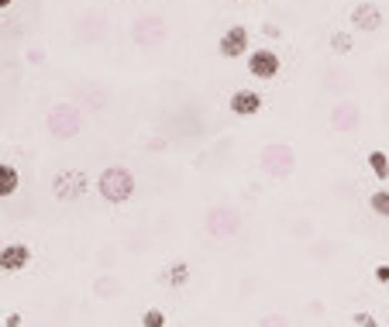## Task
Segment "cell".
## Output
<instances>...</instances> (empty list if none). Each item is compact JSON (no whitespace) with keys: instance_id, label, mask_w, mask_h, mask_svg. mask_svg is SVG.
Returning <instances> with one entry per match:
<instances>
[{"instance_id":"cell-1","label":"cell","mask_w":389,"mask_h":327,"mask_svg":"<svg viewBox=\"0 0 389 327\" xmlns=\"http://www.w3.org/2000/svg\"><path fill=\"white\" fill-rule=\"evenodd\" d=\"M97 190L107 203H128L131 193H135V176H131V169H124V166H111V169L100 173Z\"/></svg>"},{"instance_id":"cell-2","label":"cell","mask_w":389,"mask_h":327,"mask_svg":"<svg viewBox=\"0 0 389 327\" xmlns=\"http://www.w3.org/2000/svg\"><path fill=\"white\" fill-rule=\"evenodd\" d=\"M45 128H49V135L59 138V141H66V138H76L79 128H83V114H79L76 104H56L49 117H45Z\"/></svg>"},{"instance_id":"cell-3","label":"cell","mask_w":389,"mask_h":327,"mask_svg":"<svg viewBox=\"0 0 389 327\" xmlns=\"http://www.w3.org/2000/svg\"><path fill=\"white\" fill-rule=\"evenodd\" d=\"M258 166L266 169V173L273 176V179H286V176H293V169H296V152H293L290 145H266L262 152H258Z\"/></svg>"},{"instance_id":"cell-4","label":"cell","mask_w":389,"mask_h":327,"mask_svg":"<svg viewBox=\"0 0 389 327\" xmlns=\"http://www.w3.org/2000/svg\"><path fill=\"white\" fill-rule=\"evenodd\" d=\"M169 35V28H166V21L158 18V14H141V18L131 24V41H135L138 49H158L162 41Z\"/></svg>"},{"instance_id":"cell-5","label":"cell","mask_w":389,"mask_h":327,"mask_svg":"<svg viewBox=\"0 0 389 327\" xmlns=\"http://www.w3.org/2000/svg\"><path fill=\"white\" fill-rule=\"evenodd\" d=\"M207 231L214 238H234L241 231V213L231 211V207H214L207 213Z\"/></svg>"},{"instance_id":"cell-6","label":"cell","mask_w":389,"mask_h":327,"mask_svg":"<svg viewBox=\"0 0 389 327\" xmlns=\"http://www.w3.org/2000/svg\"><path fill=\"white\" fill-rule=\"evenodd\" d=\"M358 124H362V107H358L355 100H341L331 111V128L338 135H355Z\"/></svg>"},{"instance_id":"cell-7","label":"cell","mask_w":389,"mask_h":327,"mask_svg":"<svg viewBox=\"0 0 389 327\" xmlns=\"http://www.w3.org/2000/svg\"><path fill=\"white\" fill-rule=\"evenodd\" d=\"M52 190L62 203H69V200H79L83 193H86V173H76V169H66V173L56 176V183H52Z\"/></svg>"},{"instance_id":"cell-8","label":"cell","mask_w":389,"mask_h":327,"mask_svg":"<svg viewBox=\"0 0 389 327\" xmlns=\"http://www.w3.org/2000/svg\"><path fill=\"white\" fill-rule=\"evenodd\" d=\"M221 56L224 59H238L241 52H248V28L245 24H234V28H228L224 35H221Z\"/></svg>"},{"instance_id":"cell-9","label":"cell","mask_w":389,"mask_h":327,"mask_svg":"<svg viewBox=\"0 0 389 327\" xmlns=\"http://www.w3.org/2000/svg\"><path fill=\"white\" fill-rule=\"evenodd\" d=\"M351 24L358 31H379L383 28V11L375 4H369V0H362V4L351 7Z\"/></svg>"},{"instance_id":"cell-10","label":"cell","mask_w":389,"mask_h":327,"mask_svg":"<svg viewBox=\"0 0 389 327\" xmlns=\"http://www.w3.org/2000/svg\"><path fill=\"white\" fill-rule=\"evenodd\" d=\"M248 73L255 79H273L279 73V56H276L273 49H258L248 56Z\"/></svg>"},{"instance_id":"cell-11","label":"cell","mask_w":389,"mask_h":327,"mask_svg":"<svg viewBox=\"0 0 389 327\" xmlns=\"http://www.w3.org/2000/svg\"><path fill=\"white\" fill-rule=\"evenodd\" d=\"M28 262H31L28 245H4L0 248V272H21Z\"/></svg>"},{"instance_id":"cell-12","label":"cell","mask_w":389,"mask_h":327,"mask_svg":"<svg viewBox=\"0 0 389 327\" xmlns=\"http://www.w3.org/2000/svg\"><path fill=\"white\" fill-rule=\"evenodd\" d=\"M231 107L238 117H252V114H258L262 111V96L255 94V90H238V94H231Z\"/></svg>"},{"instance_id":"cell-13","label":"cell","mask_w":389,"mask_h":327,"mask_svg":"<svg viewBox=\"0 0 389 327\" xmlns=\"http://www.w3.org/2000/svg\"><path fill=\"white\" fill-rule=\"evenodd\" d=\"M18 186H21L18 169H14L11 162H0V196H11V193H18Z\"/></svg>"},{"instance_id":"cell-14","label":"cell","mask_w":389,"mask_h":327,"mask_svg":"<svg viewBox=\"0 0 389 327\" xmlns=\"http://www.w3.org/2000/svg\"><path fill=\"white\" fill-rule=\"evenodd\" d=\"M186 279H190V266H186V262H173L169 269L162 272V283H166V286H173V289L186 286Z\"/></svg>"},{"instance_id":"cell-15","label":"cell","mask_w":389,"mask_h":327,"mask_svg":"<svg viewBox=\"0 0 389 327\" xmlns=\"http://www.w3.org/2000/svg\"><path fill=\"white\" fill-rule=\"evenodd\" d=\"M369 169H372V176L375 179H389V159H386V152H369Z\"/></svg>"},{"instance_id":"cell-16","label":"cell","mask_w":389,"mask_h":327,"mask_svg":"<svg viewBox=\"0 0 389 327\" xmlns=\"http://www.w3.org/2000/svg\"><path fill=\"white\" fill-rule=\"evenodd\" d=\"M369 207L379 213V217H389V190H375V193H372Z\"/></svg>"},{"instance_id":"cell-17","label":"cell","mask_w":389,"mask_h":327,"mask_svg":"<svg viewBox=\"0 0 389 327\" xmlns=\"http://www.w3.org/2000/svg\"><path fill=\"white\" fill-rule=\"evenodd\" d=\"M331 49L338 52V56L351 52V35H348V31H334V35H331Z\"/></svg>"},{"instance_id":"cell-18","label":"cell","mask_w":389,"mask_h":327,"mask_svg":"<svg viewBox=\"0 0 389 327\" xmlns=\"http://www.w3.org/2000/svg\"><path fill=\"white\" fill-rule=\"evenodd\" d=\"M141 327H166V313H162V310H145Z\"/></svg>"},{"instance_id":"cell-19","label":"cell","mask_w":389,"mask_h":327,"mask_svg":"<svg viewBox=\"0 0 389 327\" xmlns=\"http://www.w3.org/2000/svg\"><path fill=\"white\" fill-rule=\"evenodd\" d=\"M351 324H358V327H379V321H375L372 313H365V310H358V313H351Z\"/></svg>"},{"instance_id":"cell-20","label":"cell","mask_w":389,"mask_h":327,"mask_svg":"<svg viewBox=\"0 0 389 327\" xmlns=\"http://www.w3.org/2000/svg\"><path fill=\"white\" fill-rule=\"evenodd\" d=\"M258 327H286V317H279V313H269V317H262V324Z\"/></svg>"},{"instance_id":"cell-21","label":"cell","mask_w":389,"mask_h":327,"mask_svg":"<svg viewBox=\"0 0 389 327\" xmlns=\"http://www.w3.org/2000/svg\"><path fill=\"white\" fill-rule=\"evenodd\" d=\"M375 279H379V283H389V266H375Z\"/></svg>"},{"instance_id":"cell-22","label":"cell","mask_w":389,"mask_h":327,"mask_svg":"<svg viewBox=\"0 0 389 327\" xmlns=\"http://www.w3.org/2000/svg\"><path fill=\"white\" fill-rule=\"evenodd\" d=\"M11 4H14V0H0V11H4V7H11Z\"/></svg>"}]
</instances>
